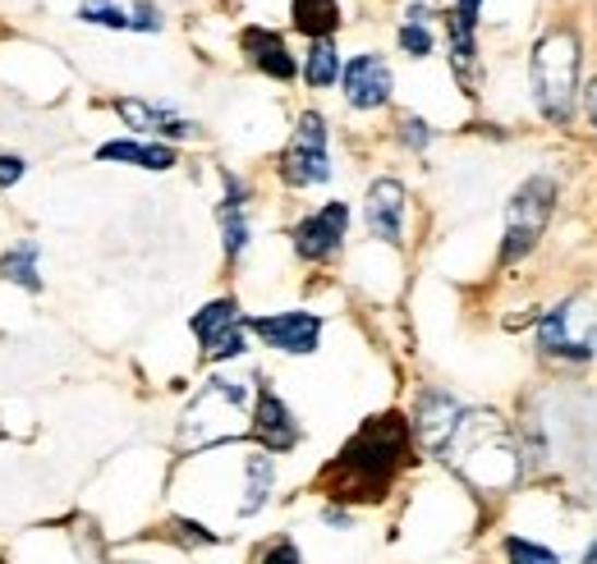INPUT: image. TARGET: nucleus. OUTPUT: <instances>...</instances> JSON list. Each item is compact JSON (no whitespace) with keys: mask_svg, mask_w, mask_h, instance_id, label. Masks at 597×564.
<instances>
[{"mask_svg":"<svg viewBox=\"0 0 597 564\" xmlns=\"http://www.w3.org/2000/svg\"><path fill=\"white\" fill-rule=\"evenodd\" d=\"M414 464V427L405 413H378L354 432L341 455L322 468L318 487L336 505H378L386 501V491L395 478Z\"/></svg>","mask_w":597,"mask_h":564,"instance_id":"obj_1","label":"nucleus"},{"mask_svg":"<svg viewBox=\"0 0 597 564\" xmlns=\"http://www.w3.org/2000/svg\"><path fill=\"white\" fill-rule=\"evenodd\" d=\"M441 459L455 468V478L464 487H474L482 495H505L524 478V449L511 436L505 418H497L492 409H464Z\"/></svg>","mask_w":597,"mask_h":564,"instance_id":"obj_2","label":"nucleus"},{"mask_svg":"<svg viewBox=\"0 0 597 564\" xmlns=\"http://www.w3.org/2000/svg\"><path fill=\"white\" fill-rule=\"evenodd\" d=\"M258 386L239 376H207L203 391L189 399V409L175 432V449L180 455H207L230 441H249V413H253Z\"/></svg>","mask_w":597,"mask_h":564,"instance_id":"obj_3","label":"nucleus"},{"mask_svg":"<svg viewBox=\"0 0 597 564\" xmlns=\"http://www.w3.org/2000/svg\"><path fill=\"white\" fill-rule=\"evenodd\" d=\"M580 70H584V47L570 28H551L538 37L534 56H528V87H534V106L542 120L570 124L574 97H580Z\"/></svg>","mask_w":597,"mask_h":564,"instance_id":"obj_4","label":"nucleus"},{"mask_svg":"<svg viewBox=\"0 0 597 564\" xmlns=\"http://www.w3.org/2000/svg\"><path fill=\"white\" fill-rule=\"evenodd\" d=\"M551 212H557V179L551 175L524 179L515 189V197L505 202V230H501V262L505 266H515L534 253Z\"/></svg>","mask_w":597,"mask_h":564,"instance_id":"obj_5","label":"nucleus"},{"mask_svg":"<svg viewBox=\"0 0 597 564\" xmlns=\"http://www.w3.org/2000/svg\"><path fill=\"white\" fill-rule=\"evenodd\" d=\"M538 353L542 358H557V363H588L597 353V326H593V312L584 299H565L557 308H547L538 317Z\"/></svg>","mask_w":597,"mask_h":564,"instance_id":"obj_6","label":"nucleus"},{"mask_svg":"<svg viewBox=\"0 0 597 564\" xmlns=\"http://www.w3.org/2000/svg\"><path fill=\"white\" fill-rule=\"evenodd\" d=\"M280 179L290 189H318L331 179V152H326V120L318 110H303L290 143L280 152Z\"/></svg>","mask_w":597,"mask_h":564,"instance_id":"obj_7","label":"nucleus"},{"mask_svg":"<svg viewBox=\"0 0 597 564\" xmlns=\"http://www.w3.org/2000/svg\"><path fill=\"white\" fill-rule=\"evenodd\" d=\"M249 441L267 455H290L303 441V427L295 418V409L285 404L267 381H258V395H253V413H249Z\"/></svg>","mask_w":597,"mask_h":564,"instance_id":"obj_8","label":"nucleus"},{"mask_svg":"<svg viewBox=\"0 0 597 564\" xmlns=\"http://www.w3.org/2000/svg\"><path fill=\"white\" fill-rule=\"evenodd\" d=\"M249 331L267 349L290 353V358H308V353H318V345H322V317H318V312H303V308L249 317Z\"/></svg>","mask_w":597,"mask_h":564,"instance_id":"obj_9","label":"nucleus"},{"mask_svg":"<svg viewBox=\"0 0 597 564\" xmlns=\"http://www.w3.org/2000/svg\"><path fill=\"white\" fill-rule=\"evenodd\" d=\"M345 235H349V207L345 202H326V207L308 212L295 230H290V243L299 262H331L345 248Z\"/></svg>","mask_w":597,"mask_h":564,"instance_id":"obj_10","label":"nucleus"},{"mask_svg":"<svg viewBox=\"0 0 597 564\" xmlns=\"http://www.w3.org/2000/svg\"><path fill=\"white\" fill-rule=\"evenodd\" d=\"M459 418H464V404H459L451 391H437V386H428L423 395H418V404H414V418H409V427H414V441L423 445L428 455H437V459H441V449L451 445V436H455Z\"/></svg>","mask_w":597,"mask_h":564,"instance_id":"obj_11","label":"nucleus"},{"mask_svg":"<svg viewBox=\"0 0 597 564\" xmlns=\"http://www.w3.org/2000/svg\"><path fill=\"white\" fill-rule=\"evenodd\" d=\"M405 207H409V197H405V184L401 179H372L368 184V197H363V220H368V235L372 239H382L391 248H401L405 243Z\"/></svg>","mask_w":597,"mask_h":564,"instance_id":"obj_12","label":"nucleus"},{"mask_svg":"<svg viewBox=\"0 0 597 564\" xmlns=\"http://www.w3.org/2000/svg\"><path fill=\"white\" fill-rule=\"evenodd\" d=\"M341 93L354 110H378L391 101V64L378 51H359L354 60H345L341 70Z\"/></svg>","mask_w":597,"mask_h":564,"instance_id":"obj_13","label":"nucleus"},{"mask_svg":"<svg viewBox=\"0 0 597 564\" xmlns=\"http://www.w3.org/2000/svg\"><path fill=\"white\" fill-rule=\"evenodd\" d=\"M116 116L143 133V139H193L198 124L184 120V116H175L170 106H157V101H143V97H120L116 101Z\"/></svg>","mask_w":597,"mask_h":564,"instance_id":"obj_14","label":"nucleus"},{"mask_svg":"<svg viewBox=\"0 0 597 564\" xmlns=\"http://www.w3.org/2000/svg\"><path fill=\"white\" fill-rule=\"evenodd\" d=\"M478 14H464V10H451L446 14V37H451V74L459 79L464 93H478Z\"/></svg>","mask_w":597,"mask_h":564,"instance_id":"obj_15","label":"nucleus"},{"mask_svg":"<svg viewBox=\"0 0 597 564\" xmlns=\"http://www.w3.org/2000/svg\"><path fill=\"white\" fill-rule=\"evenodd\" d=\"M239 41H244L249 64H253V70H262L267 79L290 83L299 74V64H295V56H290V47H285L280 33H272V28H244V37H239Z\"/></svg>","mask_w":597,"mask_h":564,"instance_id":"obj_16","label":"nucleus"},{"mask_svg":"<svg viewBox=\"0 0 597 564\" xmlns=\"http://www.w3.org/2000/svg\"><path fill=\"white\" fill-rule=\"evenodd\" d=\"M272 487H276V455H267V449L253 445L244 455V495H239L235 514L239 518L262 514V509H267V501H272Z\"/></svg>","mask_w":597,"mask_h":564,"instance_id":"obj_17","label":"nucleus"},{"mask_svg":"<svg viewBox=\"0 0 597 564\" xmlns=\"http://www.w3.org/2000/svg\"><path fill=\"white\" fill-rule=\"evenodd\" d=\"M97 161H110V166H139V170H175L180 152L166 147V143L116 139V143H102V147H97Z\"/></svg>","mask_w":597,"mask_h":564,"instance_id":"obj_18","label":"nucleus"},{"mask_svg":"<svg viewBox=\"0 0 597 564\" xmlns=\"http://www.w3.org/2000/svg\"><path fill=\"white\" fill-rule=\"evenodd\" d=\"M341 51H336V41L331 37H313L308 41V56H303V83L308 87H336L341 83Z\"/></svg>","mask_w":597,"mask_h":564,"instance_id":"obj_19","label":"nucleus"},{"mask_svg":"<svg viewBox=\"0 0 597 564\" xmlns=\"http://www.w3.org/2000/svg\"><path fill=\"white\" fill-rule=\"evenodd\" d=\"M37 257H41V248L33 239H19L5 257H0V280H10L19 289H28V295H37L41 289V271H37Z\"/></svg>","mask_w":597,"mask_h":564,"instance_id":"obj_20","label":"nucleus"},{"mask_svg":"<svg viewBox=\"0 0 597 564\" xmlns=\"http://www.w3.org/2000/svg\"><path fill=\"white\" fill-rule=\"evenodd\" d=\"M244 322V312H239V299H212L207 308H198L193 312V322H189V331H193V340L198 345H212L220 331H230V326H239Z\"/></svg>","mask_w":597,"mask_h":564,"instance_id":"obj_21","label":"nucleus"},{"mask_svg":"<svg viewBox=\"0 0 597 564\" xmlns=\"http://www.w3.org/2000/svg\"><path fill=\"white\" fill-rule=\"evenodd\" d=\"M295 28L313 41V37H331L341 28V5L336 0H295Z\"/></svg>","mask_w":597,"mask_h":564,"instance_id":"obj_22","label":"nucleus"},{"mask_svg":"<svg viewBox=\"0 0 597 564\" xmlns=\"http://www.w3.org/2000/svg\"><path fill=\"white\" fill-rule=\"evenodd\" d=\"M216 220H220V243H226V257L239 262V257H244V248H249V239H253L244 207H226V202H220V207H216Z\"/></svg>","mask_w":597,"mask_h":564,"instance_id":"obj_23","label":"nucleus"},{"mask_svg":"<svg viewBox=\"0 0 597 564\" xmlns=\"http://www.w3.org/2000/svg\"><path fill=\"white\" fill-rule=\"evenodd\" d=\"M501 555H505V564H561V555L551 551V547H542V541H528L520 532H511V537L501 541Z\"/></svg>","mask_w":597,"mask_h":564,"instance_id":"obj_24","label":"nucleus"},{"mask_svg":"<svg viewBox=\"0 0 597 564\" xmlns=\"http://www.w3.org/2000/svg\"><path fill=\"white\" fill-rule=\"evenodd\" d=\"M244 353H249V322L220 331L212 345H203V358H207V363H230V358H244Z\"/></svg>","mask_w":597,"mask_h":564,"instance_id":"obj_25","label":"nucleus"},{"mask_svg":"<svg viewBox=\"0 0 597 564\" xmlns=\"http://www.w3.org/2000/svg\"><path fill=\"white\" fill-rule=\"evenodd\" d=\"M253 564H303V555H299V547H295V537L276 532V537H267V541L258 547Z\"/></svg>","mask_w":597,"mask_h":564,"instance_id":"obj_26","label":"nucleus"},{"mask_svg":"<svg viewBox=\"0 0 597 564\" xmlns=\"http://www.w3.org/2000/svg\"><path fill=\"white\" fill-rule=\"evenodd\" d=\"M170 528H175V537H180L189 551H198V547H216V541H220L207 524H193V518H170Z\"/></svg>","mask_w":597,"mask_h":564,"instance_id":"obj_27","label":"nucleus"},{"mask_svg":"<svg viewBox=\"0 0 597 564\" xmlns=\"http://www.w3.org/2000/svg\"><path fill=\"white\" fill-rule=\"evenodd\" d=\"M401 51L414 60H428L432 56V28L423 24H401Z\"/></svg>","mask_w":597,"mask_h":564,"instance_id":"obj_28","label":"nucleus"},{"mask_svg":"<svg viewBox=\"0 0 597 564\" xmlns=\"http://www.w3.org/2000/svg\"><path fill=\"white\" fill-rule=\"evenodd\" d=\"M79 19H83V24H102V28H129V14L116 10L110 0H97V5H83Z\"/></svg>","mask_w":597,"mask_h":564,"instance_id":"obj_29","label":"nucleus"},{"mask_svg":"<svg viewBox=\"0 0 597 564\" xmlns=\"http://www.w3.org/2000/svg\"><path fill=\"white\" fill-rule=\"evenodd\" d=\"M395 133H401V143H405L409 152H423V147L432 143V124L418 120V116H405L401 124H395Z\"/></svg>","mask_w":597,"mask_h":564,"instance_id":"obj_30","label":"nucleus"},{"mask_svg":"<svg viewBox=\"0 0 597 564\" xmlns=\"http://www.w3.org/2000/svg\"><path fill=\"white\" fill-rule=\"evenodd\" d=\"M129 28H139V33H162V10L152 5V0H139V5L129 10Z\"/></svg>","mask_w":597,"mask_h":564,"instance_id":"obj_31","label":"nucleus"},{"mask_svg":"<svg viewBox=\"0 0 597 564\" xmlns=\"http://www.w3.org/2000/svg\"><path fill=\"white\" fill-rule=\"evenodd\" d=\"M28 175V161L19 152H0V189H14Z\"/></svg>","mask_w":597,"mask_h":564,"instance_id":"obj_32","label":"nucleus"},{"mask_svg":"<svg viewBox=\"0 0 597 564\" xmlns=\"http://www.w3.org/2000/svg\"><path fill=\"white\" fill-rule=\"evenodd\" d=\"M322 524L336 528V532H349V528H354V509H349V505H336V501H326V505H322Z\"/></svg>","mask_w":597,"mask_h":564,"instance_id":"obj_33","label":"nucleus"},{"mask_svg":"<svg viewBox=\"0 0 597 564\" xmlns=\"http://www.w3.org/2000/svg\"><path fill=\"white\" fill-rule=\"evenodd\" d=\"M405 24H423V28H428V24H432V10H428V5H409V10H405Z\"/></svg>","mask_w":597,"mask_h":564,"instance_id":"obj_34","label":"nucleus"},{"mask_svg":"<svg viewBox=\"0 0 597 564\" xmlns=\"http://www.w3.org/2000/svg\"><path fill=\"white\" fill-rule=\"evenodd\" d=\"M584 101H588V120L597 124V79L588 83V93H584Z\"/></svg>","mask_w":597,"mask_h":564,"instance_id":"obj_35","label":"nucleus"},{"mask_svg":"<svg viewBox=\"0 0 597 564\" xmlns=\"http://www.w3.org/2000/svg\"><path fill=\"white\" fill-rule=\"evenodd\" d=\"M455 10H464V14H478V10H482V0H455Z\"/></svg>","mask_w":597,"mask_h":564,"instance_id":"obj_36","label":"nucleus"},{"mask_svg":"<svg viewBox=\"0 0 597 564\" xmlns=\"http://www.w3.org/2000/svg\"><path fill=\"white\" fill-rule=\"evenodd\" d=\"M580 564H597V537H593V541H588V551H584V555H580Z\"/></svg>","mask_w":597,"mask_h":564,"instance_id":"obj_37","label":"nucleus"},{"mask_svg":"<svg viewBox=\"0 0 597 564\" xmlns=\"http://www.w3.org/2000/svg\"><path fill=\"white\" fill-rule=\"evenodd\" d=\"M116 564H147V560H116Z\"/></svg>","mask_w":597,"mask_h":564,"instance_id":"obj_38","label":"nucleus"}]
</instances>
